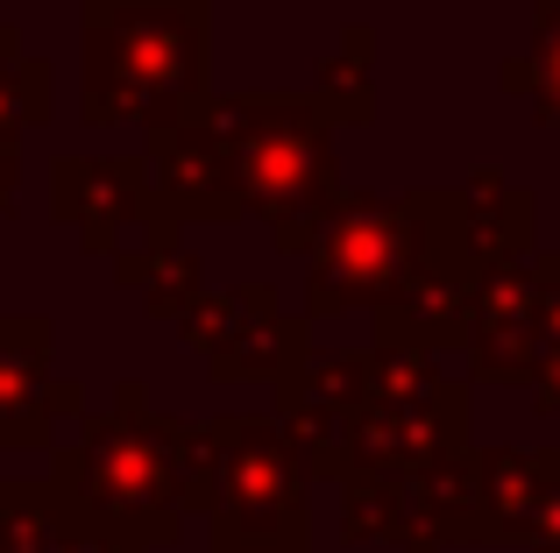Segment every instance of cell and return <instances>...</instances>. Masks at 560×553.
Listing matches in <instances>:
<instances>
[{"mask_svg":"<svg viewBox=\"0 0 560 553\" xmlns=\"http://www.w3.org/2000/svg\"><path fill=\"white\" fill-rule=\"evenodd\" d=\"M71 469L93 475V497H100V511H107V518H150L156 497H171L164 447H156L150 433H136L128 419H121V426H107V433H93L85 455L71 461Z\"/></svg>","mask_w":560,"mask_h":553,"instance_id":"cell-1","label":"cell"},{"mask_svg":"<svg viewBox=\"0 0 560 553\" xmlns=\"http://www.w3.org/2000/svg\"><path fill=\"white\" fill-rule=\"evenodd\" d=\"M228 483H234V504H242V511L256 518V526H262V504H277L284 518H291V504H299V483H291L284 455H277L270 440H256V433L242 440V455H234Z\"/></svg>","mask_w":560,"mask_h":553,"instance_id":"cell-2","label":"cell"},{"mask_svg":"<svg viewBox=\"0 0 560 553\" xmlns=\"http://www.w3.org/2000/svg\"><path fill=\"white\" fill-rule=\"evenodd\" d=\"M43 546H50V518H43V497L0 490V553H43Z\"/></svg>","mask_w":560,"mask_h":553,"instance_id":"cell-3","label":"cell"}]
</instances>
